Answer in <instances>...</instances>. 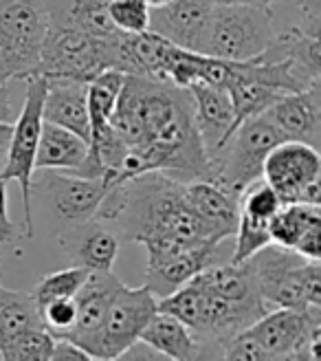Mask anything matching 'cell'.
<instances>
[{
    "mask_svg": "<svg viewBox=\"0 0 321 361\" xmlns=\"http://www.w3.org/2000/svg\"><path fill=\"white\" fill-rule=\"evenodd\" d=\"M108 185L103 178L60 174V170H40V194L46 198L51 221L60 229L95 219Z\"/></svg>",
    "mask_w": 321,
    "mask_h": 361,
    "instance_id": "cell-12",
    "label": "cell"
},
{
    "mask_svg": "<svg viewBox=\"0 0 321 361\" xmlns=\"http://www.w3.org/2000/svg\"><path fill=\"white\" fill-rule=\"evenodd\" d=\"M88 274H91V271L84 269V267H77V264L62 269V271H53V274H46L31 291L35 304H38V309L44 306L46 302H53V300L75 298V293L86 282Z\"/></svg>",
    "mask_w": 321,
    "mask_h": 361,
    "instance_id": "cell-30",
    "label": "cell"
},
{
    "mask_svg": "<svg viewBox=\"0 0 321 361\" xmlns=\"http://www.w3.org/2000/svg\"><path fill=\"white\" fill-rule=\"evenodd\" d=\"M13 104H11V90L7 82H0V119L13 121Z\"/></svg>",
    "mask_w": 321,
    "mask_h": 361,
    "instance_id": "cell-36",
    "label": "cell"
},
{
    "mask_svg": "<svg viewBox=\"0 0 321 361\" xmlns=\"http://www.w3.org/2000/svg\"><path fill=\"white\" fill-rule=\"evenodd\" d=\"M185 201L216 240L222 243L234 236L240 214L238 196L229 194L209 178H196L185 183Z\"/></svg>",
    "mask_w": 321,
    "mask_h": 361,
    "instance_id": "cell-19",
    "label": "cell"
},
{
    "mask_svg": "<svg viewBox=\"0 0 321 361\" xmlns=\"http://www.w3.org/2000/svg\"><path fill=\"white\" fill-rule=\"evenodd\" d=\"M244 333L256 339L271 361L321 359V309H269Z\"/></svg>",
    "mask_w": 321,
    "mask_h": 361,
    "instance_id": "cell-9",
    "label": "cell"
},
{
    "mask_svg": "<svg viewBox=\"0 0 321 361\" xmlns=\"http://www.w3.org/2000/svg\"><path fill=\"white\" fill-rule=\"evenodd\" d=\"M58 16H66L70 23L99 40H111L121 33L108 16V0H73L68 9Z\"/></svg>",
    "mask_w": 321,
    "mask_h": 361,
    "instance_id": "cell-28",
    "label": "cell"
},
{
    "mask_svg": "<svg viewBox=\"0 0 321 361\" xmlns=\"http://www.w3.org/2000/svg\"><path fill=\"white\" fill-rule=\"evenodd\" d=\"M264 115L289 141L321 148V84L282 95Z\"/></svg>",
    "mask_w": 321,
    "mask_h": 361,
    "instance_id": "cell-16",
    "label": "cell"
},
{
    "mask_svg": "<svg viewBox=\"0 0 321 361\" xmlns=\"http://www.w3.org/2000/svg\"><path fill=\"white\" fill-rule=\"evenodd\" d=\"M271 243L321 260V205L284 203L269 223Z\"/></svg>",
    "mask_w": 321,
    "mask_h": 361,
    "instance_id": "cell-17",
    "label": "cell"
},
{
    "mask_svg": "<svg viewBox=\"0 0 321 361\" xmlns=\"http://www.w3.org/2000/svg\"><path fill=\"white\" fill-rule=\"evenodd\" d=\"M282 203L321 205V157L319 150L301 141H282L269 152L262 168Z\"/></svg>",
    "mask_w": 321,
    "mask_h": 361,
    "instance_id": "cell-10",
    "label": "cell"
},
{
    "mask_svg": "<svg viewBox=\"0 0 321 361\" xmlns=\"http://www.w3.org/2000/svg\"><path fill=\"white\" fill-rule=\"evenodd\" d=\"M88 154V141L62 126L42 121L35 170H64L73 174Z\"/></svg>",
    "mask_w": 321,
    "mask_h": 361,
    "instance_id": "cell-24",
    "label": "cell"
},
{
    "mask_svg": "<svg viewBox=\"0 0 321 361\" xmlns=\"http://www.w3.org/2000/svg\"><path fill=\"white\" fill-rule=\"evenodd\" d=\"M165 3H170V0H146V5H148L150 9H154V7H163Z\"/></svg>",
    "mask_w": 321,
    "mask_h": 361,
    "instance_id": "cell-40",
    "label": "cell"
},
{
    "mask_svg": "<svg viewBox=\"0 0 321 361\" xmlns=\"http://www.w3.org/2000/svg\"><path fill=\"white\" fill-rule=\"evenodd\" d=\"M282 141H287V137L266 115L242 121L220 150L209 159V180L218 183L229 194L240 196L244 188L262 178L266 157Z\"/></svg>",
    "mask_w": 321,
    "mask_h": 361,
    "instance_id": "cell-6",
    "label": "cell"
},
{
    "mask_svg": "<svg viewBox=\"0 0 321 361\" xmlns=\"http://www.w3.org/2000/svg\"><path fill=\"white\" fill-rule=\"evenodd\" d=\"M25 102L20 113H18L11 139H9V150L5 157V168L0 172L7 183L15 180L20 185L23 194V205H25V225H23V236L33 238V212H31V190H33V172H35V152H38V141L42 130V104L46 95V78L44 75H33L25 80Z\"/></svg>",
    "mask_w": 321,
    "mask_h": 361,
    "instance_id": "cell-8",
    "label": "cell"
},
{
    "mask_svg": "<svg viewBox=\"0 0 321 361\" xmlns=\"http://www.w3.org/2000/svg\"><path fill=\"white\" fill-rule=\"evenodd\" d=\"M220 245L203 243L189 249L178 251L174 256L146 264V286L158 298H165L178 286L187 284L199 271L213 264V254Z\"/></svg>",
    "mask_w": 321,
    "mask_h": 361,
    "instance_id": "cell-21",
    "label": "cell"
},
{
    "mask_svg": "<svg viewBox=\"0 0 321 361\" xmlns=\"http://www.w3.org/2000/svg\"><path fill=\"white\" fill-rule=\"evenodd\" d=\"M56 344L46 329H31L11 339L0 341V359L5 361H51V350Z\"/></svg>",
    "mask_w": 321,
    "mask_h": 361,
    "instance_id": "cell-29",
    "label": "cell"
},
{
    "mask_svg": "<svg viewBox=\"0 0 321 361\" xmlns=\"http://www.w3.org/2000/svg\"><path fill=\"white\" fill-rule=\"evenodd\" d=\"M187 90L194 102L196 128H199L207 157L211 159L231 135V126H234V104H231L227 88L207 84L203 80L194 82Z\"/></svg>",
    "mask_w": 321,
    "mask_h": 361,
    "instance_id": "cell-18",
    "label": "cell"
},
{
    "mask_svg": "<svg viewBox=\"0 0 321 361\" xmlns=\"http://www.w3.org/2000/svg\"><path fill=\"white\" fill-rule=\"evenodd\" d=\"M95 219L113 225L126 240L144 245L148 262L203 243L220 245L189 209L185 183L163 172L137 174L108 185Z\"/></svg>",
    "mask_w": 321,
    "mask_h": 361,
    "instance_id": "cell-2",
    "label": "cell"
},
{
    "mask_svg": "<svg viewBox=\"0 0 321 361\" xmlns=\"http://www.w3.org/2000/svg\"><path fill=\"white\" fill-rule=\"evenodd\" d=\"M49 23L46 0H0V82L40 75Z\"/></svg>",
    "mask_w": 321,
    "mask_h": 361,
    "instance_id": "cell-4",
    "label": "cell"
},
{
    "mask_svg": "<svg viewBox=\"0 0 321 361\" xmlns=\"http://www.w3.org/2000/svg\"><path fill=\"white\" fill-rule=\"evenodd\" d=\"M31 329H44L33 293L7 288L0 280V341L11 339Z\"/></svg>",
    "mask_w": 321,
    "mask_h": 361,
    "instance_id": "cell-26",
    "label": "cell"
},
{
    "mask_svg": "<svg viewBox=\"0 0 321 361\" xmlns=\"http://www.w3.org/2000/svg\"><path fill=\"white\" fill-rule=\"evenodd\" d=\"M73 3V0H46V7H49V16H58V13H64L68 9V5Z\"/></svg>",
    "mask_w": 321,
    "mask_h": 361,
    "instance_id": "cell-39",
    "label": "cell"
},
{
    "mask_svg": "<svg viewBox=\"0 0 321 361\" xmlns=\"http://www.w3.org/2000/svg\"><path fill=\"white\" fill-rule=\"evenodd\" d=\"M156 302V295L146 284L137 288L123 284L106 313L103 326L91 353L93 359H121L132 346H137L141 331L158 311Z\"/></svg>",
    "mask_w": 321,
    "mask_h": 361,
    "instance_id": "cell-11",
    "label": "cell"
},
{
    "mask_svg": "<svg viewBox=\"0 0 321 361\" xmlns=\"http://www.w3.org/2000/svg\"><path fill=\"white\" fill-rule=\"evenodd\" d=\"M115 38H93L66 16H51L42 44L40 75L88 84L101 71L115 68Z\"/></svg>",
    "mask_w": 321,
    "mask_h": 361,
    "instance_id": "cell-5",
    "label": "cell"
},
{
    "mask_svg": "<svg viewBox=\"0 0 321 361\" xmlns=\"http://www.w3.org/2000/svg\"><path fill=\"white\" fill-rule=\"evenodd\" d=\"M93 357L88 355L84 348L73 344L70 339L56 337V344L51 350V361H91Z\"/></svg>",
    "mask_w": 321,
    "mask_h": 361,
    "instance_id": "cell-35",
    "label": "cell"
},
{
    "mask_svg": "<svg viewBox=\"0 0 321 361\" xmlns=\"http://www.w3.org/2000/svg\"><path fill=\"white\" fill-rule=\"evenodd\" d=\"M11 128H13V121H3V119H0V164L5 161L7 150H9Z\"/></svg>",
    "mask_w": 321,
    "mask_h": 361,
    "instance_id": "cell-37",
    "label": "cell"
},
{
    "mask_svg": "<svg viewBox=\"0 0 321 361\" xmlns=\"http://www.w3.org/2000/svg\"><path fill=\"white\" fill-rule=\"evenodd\" d=\"M40 315L44 322V329L53 337H60L75 324V317H77L75 298H60V300L46 302L44 306H40Z\"/></svg>",
    "mask_w": 321,
    "mask_h": 361,
    "instance_id": "cell-33",
    "label": "cell"
},
{
    "mask_svg": "<svg viewBox=\"0 0 321 361\" xmlns=\"http://www.w3.org/2000/svg\"><path fill=\"white\" fill-rule=\"evenodd\" d=\"M244 262L269 309H321V260L271 243Z\"/></svg>",
    "mask_w": 321,
    "mask_h": 361,
    "instance_id": "cell-3",
    "label": "cell"
},
{
    "mask_svg": "<svg viewBox=\"0 0 321 361\" xmlns=\"http://www.w3.org/2000/svg\"><path fill=\"white\" fill-rule=\"evenodd\" d=\"M121 286L123 282L113 271H91L86 282L82 284V288L75 293V304H77L75 324L60 337L70 339L73 344H77L80 348H84L91 355L95 339L103 326L106 313H108L111 304Z\"/></svg>",
    "mask_w": 321,
    "mask_h": 361,
    "instance_id": "cell-13",
    "label": "cell"
},
{
    "mask_svg": "<svg viewBox=\"0 0 321 361\" xmlns=\"http://www.w3.org/2000/svg\"><path fill=\"white\" fill-rule=\"evenodd\" d=\"M139 341L158 357H168L174 361H194L203 359L201 344L194 333L185 326L181 319L170 313L156 311L146 329L141 331Z\"/></svg>",
    "mask_w": 321,
    "mask_h": 361,
    "instance_id": "cell-23",
    "label": "cell"
},
{
    "mask_svg": "<svg viewBox=\"0 0 321 361\" xmlns=\"http://www.w3.org/2000/svg\"><path fill=\"white\" fill-rule=\"evenodd\" d=\"M229 66H231V78L225 88L231 97V104H234V126H231V133H234L242 121L264 115L284 93L238 73L231 62H229Z\"/></svg>",
    "mask_w": 321,
    "mask_h": 361,
    "instance_id": "cell-25",
    "label": "cell"
},
{
    "mask_svg": "<svg viewBox=\"0 0 321 361\" xmlns=\"http://www.w3.org/2000/svg\"><path fill=\"white\" fill-rule=\"evenodd\" d=\"M23 231L15 227L7 207V180L0 176V245H20Z\"/></svg>",
    "mask_w": 321,
    "mask_h": 361,
    "instance_id": "cell-34",
    "label": "cell"
},
{
    "mask_svg": "<svg viewBox=\"0 0 321 361\" xmlns=\"http://www.w3.org/2000/svg\"><path fill=\"white\" fill-rule=\"evenodd\" d=\"M0 262H3V247H0Z\"/></svg>",
    "mask_w": 321,
    "mask_h": 361,
    "instance_id": "cell-41",
    "label": "cell"
},
{
    "mask_svg": "<svg viewBox=\"0 0 321 361\" xmlns=\"http://www.w3.org/2000/svg\"><path fill=\"white\" fill-rule=\"evenodd\" d=\"M58 243L66 258L88 271H113L119 256L117 233L99 219L58 231Z\"/></svg>",
    "mask_w": 321,
    "mask_h": 361,
    "instance_id": "cell-15",
    "label": "cell"
},
{
    "mask_svg": "<svg viewBox=\"0 0 321 361\" xmlns=\"http://www.w3.org/2000/svg\"><path fill=\"white\" fill-rule=\"evenodd\" d=\"M108 16L121 33L137 35L150 31V7L146 0H108Z\"/></svg>",
    "mask_w": 321,
    "mask_h": 361,
    "instance_id": "cell-32",
    "label": "cell"
},
{
    "mask_svg": "<svg viewBox=\"0 0 321 361\" xmlns=\"http://www.w3.org/2000/svg\"><path fill=\"white\" fill-rule=\"evenodd\" d=\"M86 82L46 78V95L42 104V119L80 135L91 141V119H88Z\"/></svg>",
    "mask_w": 321,
    "mask_h": 361,
    "instance_id": "cell-20",
    "label": "cell"
},
{
    "mask_svg": "<svg viewBox=\"0 0 321 361\" xmlns=\"http://www.w3.org/2000/svg\"><path fill=\"white\" fill-rule=\"evenodd\" d=\"M236 249H234V258H231V264H242L244 260L251 258L256 251H260L262 247L271 245V233H269V225L246 219V216L238 214V225H236Z\"/></svg>",
    "mask_w": 321,
    "mask_h": 361,
    "instance_id": "cell-31",
    "label": "cell"
},
{
    "mask_svg": "<svg viewBox=\"0 0 321 361\" xmlns=\"http://www.w3.org/2000/svg\"><path fill=\"white\" fill-rule=\"evenodd\" d=\"M273 35L271 7L213 3L201 53L229 62L251 60L271 44Z\"/></svg>",
    "mask_w": 321,
    "mask_h": 361,
    "instance_id": "cell-7",
    "label": "cell"
},
{
    "mask_svg": "<svg viewBox=\"0 0 321 361\" xmlns=\"http://www.w3.org/2000/svg\"><path fill=\"white\" fill-rule=\"evenodd\" d=\"M121 71L106 68L95 75L86 86V102H88V119H91V137L101 133L111 123L119 90L123 86Z\"/></svg>",
    "mask_w": 321,
    "mask_h": 361,
    "instance_id": "cell-27",
    "label": "cell"
},
{
    "mask_svg": "<svg viewBox=\"0 0 321 361\" xmlns=\"http://www.w3.org/2000/svg\"><path fill=\"white\" fill-rule=\"evenodd\" d=\"M111 126L126 143L128 152L108 185L146 172H163L181 183L211 176L187 88L126 75Z\"/></svg>",
    "mask_w": 321,
    "mask_h": 361,
    "instance_id": "cell-1",
    "label": "cell"
},
{
    "mask_svg": "<svg viewBox=\"0 0 321 361\" xmlns=\"http://www.w3.org/2000/svg\"><path fill=\"white\" fill-rule=\"evenodd\" d=\"M211 9V0H170L163 7L150 9V31L176 47L201 53Z\"/></svg>",
    "mask_w": 321,
    "mask_h": 361,
    "instance_id": "cell-14",
    "label": "cell"
},
{
    "mask_svg": "<svg viewBox=\"0 0 321 361\" xmlns=\"http://www.w3.org/2000/svg\"><path fill=\"white\" fill-rule=\"evenodd\" d=\"M216 5H251V7H273L277 0H211Z\"/></svg>",
    "mask_w": 321,
    "mask_h": 361,
    "instance_id": "cell-38",
    "label": "cell"
},
{
    "mask_svg": "<svg viewBox=\"0 0 321 361\" xmlns=\"http://www.w3.org/2000/svg\"><path fill=\"white\" fill-rule=\"evenodd\" d=\"M260 58L269 62L287 60L308 84H321L319 35L306 31L301 25H291L289 29L275 33L271 44L260 53Z\"/></svg>",
    "mask_w": 321,
    "mask_h": 361,
    "instance_id": "cell-22",
    "label": "cell"
}]
</instances>
